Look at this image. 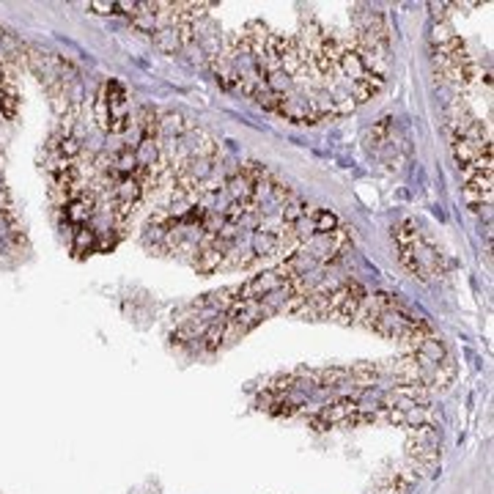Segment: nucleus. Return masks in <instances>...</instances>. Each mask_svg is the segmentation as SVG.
<instances>
[{
  "mask_svg": "<svg viewBox=\"0 0 494 494\" xmlns=\"http://www.w3.org/2000/svg\"><path fill=\"white\" fill-rule=\"evenodd\" d=\"M464 198L473 206L475 212L483 209L486 220H489V209H492V170H475L470 176H464Z\"/></svg>",
  "mask_w": 494,
  "mask_h": 494,
  "instance_id": "f257e3e1",
  "label": "nucleus"
},
{
  "mask_svg": "<svg viewBox=\"0 0 494 494\" xmlns=\"http://www.w3.org/2000/svg\"><path fill=\"white\" fill-rule=\"evenodd\" d=\"M17 107H20V91H17V82L14 77H6L0 82V110L6 119H14L17 116Z\"/></svg>",
  "mask_w": 494,
  "mask_h": 494,
  "instance_id": "f03ea898",
  "label": "nucleus"
},
{
  "mask_svg": "<svg viewBox=\"0 0 494 494\" xmlns=\"http://www.w3.org/2000/svg\"><path fill=\"white\" fill-rule=\"evenodd\" d=\"M310 228H313V236H329L332 231L341 228V223L327 209H313L310 212Z\"/></svg>",
  "mask_w": 494,
  "mask_h": 494,
  "instance_id": "7ed1b4c3",
  "label": "nucleus"
},
{
  "mask_svg": "<svg viewBox=\"0 0 494 494\" xmlns=\"http://www.w3.org/2000/svg\"><path fill=\"white\" fill-rule=\"evenodd\" d=\"M94 119H97V124L102 126L104 132L110 129V104H107L104 91H99V97H97V104H94Z\"/></svg>",
  "mask_w": 494,
  "mask_h": 494,
  "instance_id": "20e7f679",
  "label": "nucleus"
},
{
  "mask_svg": "<svg viewBox=\"0 0 494 494\" xmlns=\"http://www.w3.org/2000/svg\"><path fill=\"white\" fill-rule=\"evenodd\" d=\"M94 247V231L88 226H77V231H75V250L77 253H88Z\"/></svg>",
  "mask_w": 494,
  "mask_h": 494,
  "instance_id": "39448f33",
  "label": "nucleus"
},
{
  "mask_svg": "<svg viewBox=\"0 0 494 494\" xmlns=\"http://www.w3.org/2000/svg\"><path fill=\"white\" fill-rule=\"evenodd\" d=\"M88 9L94 11V14H116V9H119V3H88Z\"/></svg>",
  "mask_w": 494,
  "mask_h": 494,
  "instance_id": "423d86ee",
  "label": "nucleus"
}]
</instances>
